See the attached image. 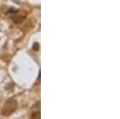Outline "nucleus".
<instances>
[{
	"label": "nucleus",
	"mask_w": 120,
	"mask_h": 119,
	"mask_svg": "<svg viewBox=\"0 0 120 119\" xmlns=\"http://www.w3.org/2000/svg\"><path fill=\"white\" fill-rule=\"evenodd\" d=\"M17 108V102L15 100L8 101L6 103L4 108L3 110V114L6 115V116H8L13 113L15 110V109Z\"/></svg>",
	"instance_id": "1"
}]
</instances>
